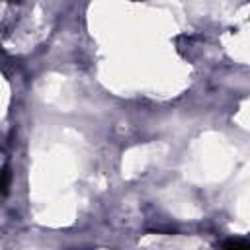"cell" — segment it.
<instances>
[{"instance_id": "1", "label": "cell", "mask_w": 250, "mask_h": 250, "mask_svg": "<svg viewBox=\"0 0 250 250\" xmlns=\"http://www.w3.org/2000/svg\"><path fill=\"white\" fill-rule=\"evenodd\" d=\"M223 250H250V242L232 238V240H227V242L223 244Z\"/></svg>"}, {"instance_id": "2", "label": "cell", "mask_w": 250, "mask_h": 250, "mask_svg": "<svg viewBox=\"0 0 250 250\" xmlns=\"http://www.w3.org/2000/svg\"><path fill=\"white\" fill-rule=\"evenodd\" d=\"M8 188H10V170L8 166L2 168V195H8Z\"/></svg>"}]
</instances>
